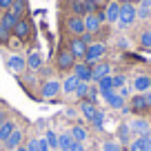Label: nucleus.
Wrapping results in <instances>:
<instances>
[{
  "instance_id": "1",
  "label": "nucleus",
  "mask_w": 151,
  "mask_h": 151,
  "mask_svg": "<svg viewBox=\"0 0 151 151\" xmlns=\"http://www.w3.org/2000/svg\"><path fill=\"white\" fill-rule=\"evenodd\" d=\"M80 111H82V116H85V118L89 120L96 129H102L104 116H102V111H100L93 102H89V100H87V102H82V104H80Z\"/></svg>"
},
{
  "instance_id": "2",
  "label": "nucleus",
  "mask_w": 151,
  "mask_h": 151,
  "mask_svg": "<svg viewBox=\"0 0 151 151\" xmlns=\"http://www.w3.org/2000/svg\"><path fill=\"white\" fill-rule=\"evenodd\" d=\"M138 18V11L136 7L131 5V2H124V5H120V16H118V24L122 29H127L129 24H133Z\"/></svg>"
},
{
  "instance_id": "3",
  "label": "nucleus",
  "mask_w": 151,
  "mask_h": 151,
  "mask_svg": "<svg viewBox=\"0 0 151 151\" xmlns=\"http://www.w3.org/2000/svg\"><path fill=\"white\" fill-rule=\"evenodd\" d=\"M18 20L20 18H16L11 11H7V14L2 16V20H0V42H5L7 38H9V33H14V27H16Z\"/></svg>"
},
{
  "instance_id": "4",
  "label": "nucleus",
  "mask_w": 151,
  "mask_h": 151,
  "mask_svg": "<svg viewBox=\"0 0 151 151\" xmlns=\"http://www.w3.org/2000/svg\"><path fill=\"white\" fill-rule=\"evenodd\" d=\"M107 76H111V65L109 62H98V65L91 67V80L93 82H100Z\"/></svg>"
},
{
  "instance_id": "5",
  "label": "nucleus",
  "mask_w": 151,
  "mask_h": 151,
  "mask_svg": "<svg viewBox=\"0 0 151 151\" xmlns=\"http://www.w3.org/2000/svg\"><path fill=\"white\" fill-rule=\"evenodd\" d=\"M102 56H104V45L96 42V45H89V47H87L85 60H87V65H91V62H98Z\"/></svg>"
},
{
  "instance_id": "6",
  "label": "nucleus",
  "mask_w": 151,
  "mask_h": 151,
  "mask_svg": "<svg viewBox=\"0 0 151 151\" xmlns=\"http://www.w3.org/2000/svg\"><path fill=\"white\" fill-rule=\"evenodd\" d=\"M60 91H62V82H58V80H49V82H45V85H42V89H40V96L49 100V98H56Z\"/></svg>"
},
{
  "instance_id": "7",
  "label": "nucleus",
  "mask_w": 151,
  "mask_h": 151,
  "mask_svg": "<svg viewBox=\"0 0 151 151\" xmlns=\"http://www.w3.org/2000/svg\"><path fill=\"white\" fill-rule=\"evenodd\" d=\"M102 20H104V14H96V11H93V14H89V16L85 18V31H87V33L98 31Z\"/></svg>"
},
{
  "instance_id": "8",
  "label": "nucleus",
  "mask_w": 151,
  "mask_h": 151,
  "mask_svg": "<svg viewBox=\"0 0 151 151\" xmlns=\"http://www.w3.org/2000/svg\"><path fill=\"white\" fill-rule=\"evenodd\" d=\"M102 98L107 100V104L111 109H124V98L118 93V91H109V93H102Z\"/></svg>"
},
{
  "instance_id": "9",
  "label": "nucleus",
  "mask_w": 151,
  "mask_h": 151,
  "mask_svg": "<svg viewBox=\"0 0 151 151\" xmlns=\"http://www.w3.org/2000/svg\"><path fill=\"white\" fill-rule=\"evenodd\" d=\"M76 65V56L71 51H60L58 53V69H71Z\"/></svg>"
},
{
  "instance_id": "10",
  "label": "nucleus",
  "mask_w": 151,
  "mask_h": 151,
  "mask_svg": "<svg viewBox=\"0 0 151 151\" xmlns=\"http://www.w3.org/2000/svg\"><path fill=\"white\" fill-rule=\"evenodd\" d=\"M87 40H82V38H73V42H71V49L69 51L73 53L76 58H85V53H87Z\"/></svg>"
},
{
  "instance_id": "11",
  "label": "nucleus",
  "mask_w": 151,
  "mask_h": 151,
  "mask_svg": "<svg viewBox=\"0 0 151 151\" xmlns=\"http://www.w3.org/2000/svg\"><path fill=\"white\" fill-rule=\"evenodd\" d=\"M73 76L80 82H89L91 80V67L89 65H73Z\"/></svg>"
},
{
  "instance_id": "12",
  "label": "nucleus",
  "mask_w": 151,
  "mask_h": 151,
  "mask_svg": "<svg viewBox=\"0 0 151 151\" xmlns=\"http://www.w3.org/2000/svg\"><path fill=\"white\" fill-rule=\"evenodd\" d=\"M67 29H69L71 33H85V18H80V16L69 18L67 20Z\"/></svg>"
},
{
  "instance_id": "13",
  "label": "nucleus",
  "mask_w": 151,
  "mask_h": 151,
  "mask_svg": "<svg viewBox=\"0 0 151 151\" xmlns=\"http://www.w3.org/2000/svg\"><path fill=\"white\" fill-rule=\"evenodd\" d=\"M73 9H76V14H93L96 11V2L93 0H78V2H76L73 5Z\"/></svg>"
},
{
  "instance_id": "14",
  "label": "nucleus",
  "mask_w": 151,
  "mask_h": 151,
  "mask_svg": "<svg viewBox=\"0 0 151 151\" xmlns=\"http://www.w3.org/2000/svg\"><path fill=\"white\" fill-rule=\"evenodd\" d=\"M118 16H120V5L118 2H109L107 9H104V20L107 22H118Z\"/></svg>"
},
{
  "instance_id": "15",
  "label": "nucleus",
  "mask_w": 151,
  "mask_h": 151,
  "mask_svg": "<svg viewBox=\"0 0 151 151\" xmlns=\"http://www.w3.org/2000/svg\"><path fill=\"white\" fill-rule=\"evenodd\" d=\"M133 89L140 91V93L151 91V78H149V76H138L136 80H133Z\"/></svg>"
},
{
  "instance_id": "16",
  "label": "nucleus",
  "mask_w": 151,
  "mask_h": 151,
  "mask_svg": "<svg viewBox=\"0 0 151 151\" xmlns=\"http://www.w3.org/2000/svg\"><path fill=\"white\" fill-rule=\"evenodd\" d=\"M129 109L131 111H136V113H142V111H147V100H145V93H140V96H133L131 98V104H129Z\"/></svg>"
},
{
  "instance_id": "17",
  "label": "nucleus",
  "mask_w": 151,
  "mask_h": 151,
  "mask_svg": "<svg viewBox=\"0 0 151 151\" xmlns=\"http://www.w3.org/2000/svg\"><path fill=\"white\" fill-rule=\"evenodd\" d=\"M27 67L31 71H38L40 67H42V53H40V51H31L27 56Z\"/></svg>"
},
{
  "instance_id": "18",
  "label": "nucleus",
  "mask_w": 151,
  "mask_h": 151,
  "mask_svg": "<svg viewBox=\"0 0 151 151\" xmlns=\"http://www.w3.org/2000/svg\"><path fill=\"white\" fill-rule=\"evenodd\" d=\"M7 65H9V69L14 71V73H22V69L27 67V60H24L22 56H11Z\"/></svg>"
},
{
  "instance_id": "19",
  "label": "nucleus",
  "mask_w": 151,
  "mask_h": 151,
  "mask_svg": "<svg viewBox=\"0 0 151 151\" xmlns=\"http://www.w3.org/2000/svg\"><path fill=\"white\" fill-rule=\"evenodd\" d=\"M29 31H31V27H29V22L27 20H18L16 22V27H14V36L16 38H29Z\"/></svg>"
},
{
  "instance_id": "20",
  "label": "nucleus",
  "mask_w": 151,
  "mask_h": 151,
  "mask_svg": "<svg viewBox=\"0 0 151 151\" xmlns=\"http://www.w3.org/2000/svg\"><path fill=\"white\" fill-rule=\"evenodd\" d=\"M20 142H22V131H20V129H16V131L5 140V149H18Z\"/></svg>"
},
{
  "instance_id": "21",
  "label": "nucleus",
  "mask_w": 151,
  "mask_h": 151,
  "mask_svg": "<svg viewBox=\"0 0 151 151\" xmlns=\"http://www.w3.org/2000/svg\"><path fill=\"white\" fill-rule=\"evenodd\" d=\"M129 129L136 131L138 136H147V133H149V122H147V120H133V122L129 124Z\"/></svg>"
},
{
  "instance_id": "22",
  "label": "nucleus",
  "mask_w": 151,
  "mask_h": 151,
  "mask_svg": "<svg viewBox=\"0 0 151 151\" xmlns=\"http://www.w3.org/2000/svg\"><path fill=\"white\" fill-rule=\"evenodd\" d=\"M78 85H80V80H78L73 73H71L69 78L62 82V91H65V93H76V87H78Z\"/></svg>"
},
{
  "instance_id": "23",
  "label": "nucleus",
  "mask_w": 151,
  "mask_h": 151,
  "mask_svg": "<svg viewBox=\"0 0 151 151\" xmlns=\"http://www.w3.org/2000/svg\"><path fill=\"white\" fill-rule=\"evenodd\" d=\"M71 145H73V138H71V133H60L58 136V151L60 149H71Z\"/></svg>"
},
{
  "instance_id": "24",
  "label": "nucleus",
  "mask_w": 151,
  "mask_h": 151,
  "mask_svg": "<svg viewBox=\"0 0 151 151\" xmlns=\"http://www.w3.org/2000/svg\"><path fill=\"white\" fill-rule=\"evenodd\" d=\"M14 131H16V124L11 122V120H7V122L2 124V127H0V140L5 142V140H7V138H9Z\"/></svg>"
},
{
  "instance_id": "25",
  "label": "nucleus",
  "mask_w": 151,
  "mask_h": 151,
  "mask_svg": "<svg viewBox=\"0 0 151 151\" xmlns=\"http://www.w3.org/2000/svg\"><path fill=\"white\" fill-rule=\"evenodd\" d=\"M98 89H100V93H109V91H116V89H113V82H111V76H107V78H102V80L98 82Z\"/></svg>"
},
{
  "instance_id": "26",
  "label": "nucleus",
  "mask_w": 151,
  "mask_h": 151,
  "mask_svg": "<svg viewBox=\"0 0 151 151\" xmlns=\"http://www.w3.org/2000/svg\"><path fill=\"white\" fill-rule=\"evenodd\" d=\"M69 133H71V138H73L76 142H85V140H87V131H85L82 127H71Z\"/></svg>"
},
{
  "instance_id": "27",
  "label": "nucleus",
  "mask_w": 151,
  "mask_h": 151,
  "mask_svg": "<svg viewBox=\"0 0 151 151\" xmlns=\"http://www.w3.org/2000/svg\"><path fill=\"white\" fill-rule=\"evenodd\" d=\"M9 11L16 16V18H20V16H22V11H24V0H14V5H11Z\"/></svg>"
},
{
  "instance_id": "28",
  "label": "nucleus",
  "mask_w": 151,
  "mask_h": 151,
  "mask_svg": "<svg viewBox=\"0 0 151 151\" xmlns=\"http://www.w3.org/2000/svg\"><path fill=\"white\" fill-rule=\"evenodd\" d=\"M45 140H47V145L51 149H58V133L56 131H47L45 133Z\"/></svg>"
},
{
  "instance_id": "29",
  "label": "nucleus",
  "mask_w": 151,
  "mask_h": 151,
  "mask_svg": "<svg viewBox=\"0 0 151 151\" xmlns=\"http://www.w3.org/2000/svg\"><path fill=\"white\" fill-rule=\"evenodd\" d=\"M122 147H120V142H116V140H107L102 145V151H120Z\"/></svg>"
},
{
  "instance_id": "30",
  "label": "nucleus",
  "mask_w": 151,
  "mask_h": 151,
  "mask_svg": "<svg viewBox=\"0 0 151 151\" xmlns=\"http://www.w3.org/2000/svg\"><path fill=\"white\" fill-rule=\"evenodd\" d=\"M129 151H147V149H145V142H142V138L133 140L131 145H129Z\"/></svg>"
},
{
  "instance_id": "31",
  "label": "nucleus",
  "mask_w": 151,
  "mask_h": 151,
  "mask_svg": "<svg viewBox=\"0 0 151 151\" xmlns=\"http://www.w3.org/2000/svg\"><path fill=\"white\" fill-rule=\"evenodd\" d=\"M140 45H142L145 49H151V31H145V33L140 36Z\"/></svg>"
},
{
  "instance_id": "32",
  "label": "nucleus",
  "mask_w": 151,
  "mask_h": 151,
  "mask_svg": "<svg viewBox=\"0 0 151 151\" xmlns=\"http://www.w3.org/2000/svg\"><path fill=\"white\" fill-rule=\"evenodd\" d=\"M87 93H89V87H87V82H80V85L76 87V96H78V98H85Z\"/></svg>"
},
{
  "instance_id": "33",
  "label": "nucleus",
  "mask_w": 151,
  "mask_h": 151,
  "mask_svg": "<svg viewBox=\"0 0 151 151\" xmlns=\"http://www.w3.org/2000/svg\"><path fill=\"white\" fill-rule=\"evenodd\" d=\"M111 82L113 89H120V87H124V76H111Z\"/></svg>"
},
{
  "instance_id": "34",
  "label": "nucleus",
  "mask_w": 151,
  "mask_h": 151,
  "mask_svg": "<svg viewBox=\"0 0 151 151\" xmlns=\"http://www.w3.org/2000/svg\"><path fill=\"white\" fill-rule=\"evenodd\" d=\"M129 133H131V129H129L127 124H122V127H120V138H122V142H129Z\"/></svg>"
},
{
  "instance_id": "35",
  "label": "nucleus",
  "mask_w": 151,
  "mask_h": 151,
  "mask_svg": "<svg viewBox=\"0 0 151 151\" xmlns=\"http://www.w3.org/2000/svg\"><path fill=\"white\" fill-rule=\"evenodd\" d=\"M136 11H138V18H142V20L151 16V9H149V7H140V9H136Z\"/></svg>"
},
{
  "instance_id": "36",
  "label": "nucleus",
  "mask_w": 151,
  "mask_h": 151,
  "mask_svg": "<svg viewBox=\"0 0 151 151\" xmlns=\"http://www.w3.org/2000/svg\"><path fill=\"white\" fill-rule=\"evenodd\" d=\"M38 151H51V147L47 145L45 138H38Z\"/></svg>"
},
{
  "instance_id": "37",
  "label": "nucleus",
  "mask_w": 151,
  "mask_h": 151,
  "mask_svg": "<svg viewBox=\"0 0 151 151\" xmlns=\"http://www.w3.org/2000/svg\"><path fill=\"white\" fill-rule=\"evenodd\" d=\"M27 151H38V138L29 140V145H27Z\"/></svg>"
},
{
  "instance_id": "38",
  "label": "nucleus",
  "mask_w": 151,
  "mask_h": 151,
  "mask_svg": "<svg viewBox=\"0 0 151 151\" xmlns=\"http://www.w3.org/2000/svg\"><path fill=\"white\" fill-rule=\"evenodd\" d=\"M69 151H85V147H82V142H76V140H73V145H71Z\"/></svg>"
},
{
  "instance_id": "39",
  "label": "nucleus",
  "mask_w": 151,
  "mask_h": 151,
  "mask_svg": "<svg viewBox=\"0 0 151 151\" xmlns=\"http://www.w3.org/2000/svg\"><path fill=\"white\" fill-rule=\"evenodd\" d=\"M11 5H14V0H0V7H2V9H11Z\"/></svg>"
},
{
  "instance_id": "40",
  "label": "nucleus",
  "mask_w": 151,
  "mask_h": 151,
  "mask_svg": "<svg viewBox=\"0 0 151 151\" xmlns=\"http://www.w3.org/2000/svg\"><path fill=\"white\" fill-rule=\"evenodd\" d=\"M145 100H147V107L151 109V91H147V93H145Z\"/></svg>"
},
{
  "instance_id": "41",
  "label": "nucleus",
  "mask_w": 151,
  "mask_h": 151,
  "mask_svg": "<svg viewBox=\"0 0 151 151\" xmlns=\"http://www.w3.org/2000/svg\"><path fill=\"white\" fill-rule=\"evenodd\" d=\"M142 7H149L151 9V0H142Z\"/></svg>"
},
{
  "instance_id": "42",
  "label": "nucleus",
  "mask_w": 151,
  "mask_h": 151,
  "mask_svg": "<svg viewBox=\"0 0 151 151\" xmlns=\"http://www.w3.org/2000/svg\"><path fill=\"white\" fill-rule=\"evenodd\" d=\"M5 122H7V120H5V113H0V127H2Z\"/></svg>"
},
{
  "instance_id": "43",
  "label": "nucleus",
  "mask_w": 151,
  "mask_h": 151,
  "mask_svg": "<svg viewBox=\"0 0 151 151\" xmlns=\"http://www.w3.org/2000/svg\"><path fill=\"white\" fill-rule=\"evenodd\" d=\"M16 151H27V147H18V149H16Z\"/></svg>"
},
{
  "instance_id": "44",
  "label": "nucleus",
  "mask_w": 151,
  "mask_h": 151,
  "mask_svg": "<svg viewBox=\"0 0 151 151\" xmlns=\"http://www.w3.org/2000/svg\"><path fill=\"white\" fill-rule=\"evenodd\" d=\"M120 2H131V5H133V2H136V0H120Z\"/></svg>"
},
{
  "instance_id": "45",
  "label": "nucleus",
  "mask_w": 151,
  "mask_h": 151,
  "mask_svg": "<svg viewBox=\"0 0 151 151\" xmlns=\"http://www.w3.org/2000/svg\"><path fill=\"white\" fill-rule=\"evenodd\" d=\"M60 151H67V149H60Z\"/></svg>"
}]
</instances>
